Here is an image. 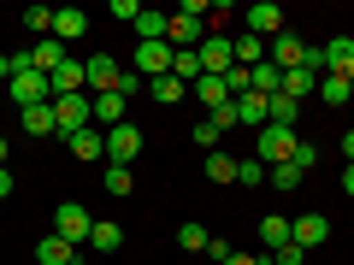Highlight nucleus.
<instances>
[{
  "instance_id": "obj_44",
  "label": "nucleus",
  "mask_w": 354,
  "mask_h": 265,
  "mask_svg": "<svg viewBox=\"0 0 354 265\" xmlns=\"http://www.w3.org/2000/svg\"><path fill=\"white\" fill-rule=\"evenodd\" d=\"M0 165H6V136H0Z\"/></svg>"
},
{
  "instance_id": "obj_26",
  "label": "nucleus",
  "mask_w": 354,
  "mask_h": 265,
  "mask_svg": "<svg viewBox=\"0 0 354 265\" xmlns=\"http://www.w3.org/2000/svg\"><path fill=\"white\" fill-rule=\"evenodd\" d=\"M207 177H213V183H236V159H230L225 148H213L207 153Z\"/></svg>"
},
{
  "instance_id": "obj_12",
  "label": "nucleus",
  "mask_w": 354,
  "mask_h": 265,
  "mask_svg": "<svg viewBox=\"0 0 354 265\" xmlns=\"http://www.w3.org/2000/svg\"><path fill=\"white\" fill-rule=\"evenodd\" d=\"M65 148H71V159H106V130H77V136H65Z\"/></svg>"
},
{
  "instance_id": "obj_4",
  "label": "nucleus",
  "mask_w": 354,
  "mask_h": 265,
  "mask_svg": "<svg viewBox=\"0 0 354 265\" xmlns=\"http://www.w3.org/2000/svg\"><path fill=\"white\" fill-rule=\"evenodd\" d=\"M295 141H301L295 130L266 124V130H260V153H254V159H260V165H290V159H295Z\"/></svg>"
},
{
  "instance_id": "obj_22",
  "label": "nucleus",
  "mask_w": 354,
  "mask_h": 265,
  "mask_svg": "<svg viewBox=\"0 0 354 265\" xmlns=\"http://www.w3.org/2000/svg\"><path fill=\"white\" fill-rule=\"evenodd\" d=\"M83 30H88L83 6H59V12H53V36H59V41H77Z\"/></svg>"
},
{
  "instance_id": "obj_31",
  "label": "nucleus",
  "mask_w": 354,
  "mask_h": 265,
  "mask_svg": "<svg viewBox=\"0 0 354 265\" xmlns=\"http://www.w3.org/2000/svg\"><path fill=\"white\" fill-rule=\"evenodd\" d=\"M207 242H213V236H207L201 224H177V248H183V253H207Z\"/></svg>"
},
{
  "instance_id": "obj_36",
  "label": "nucleus",
  "mask_w": 354,
  "mask_h": 265,
  "mask_svg": "<svg viewBox=\"0 0 354 265\" xmlns=\"http://www.w3.org/2000/svg\"><path fill=\"white\" fill-rule=\"evenodd\" d=\"M295 171H313V165H319V148H313V141H295Z\"/></svg>"
},
{
  "instance_id": "obj_43",
  "label": "nucleus",
  "mask_w": 354,
  "mask_h": 265,
  "mask_svg": "<svg viewBox=\"0 0 354 265\" xmlns=\"http://www.w3.org/2000/svg\"><path fill=\"white\" fill-rule=\"evenodd\" d=\"M342 189H348V195H354V165H348V171H342Z\"/></svg>"
},
{
  "instance_id": "obj_6",
  "label": "nucleus",
  "mask_w": 354,
  "mask_h": 265,
  "mask_svg": "<svg viewBox=\"0 0 354 265\" xmlns=\"http://www.w3.org/2000/svg\"><path fill=\"white\" fill-rule=\"evenodd\" d=\"M301 53H307V41H301V36H290V30H278V36H272V48H266V65L295 71V65H301Z\"/></svg>"
},
{
  "instance_id": "obj_20",
  "label": "nucleus",
  "mask_w": 354,
  "mask_h": 265,
  "mask_svg": "<svg viewBox=\"0 0 354 265\" xmlns=\"http://www.w3.org/2000/svg\"><path fill=\"white\" fill-rule=\"evenodd\" d=\"M195 101L207 106V112H218V106H230V88H225V77H201V83L189 88Z\"/></svg>"
},
{
  "instance_id": "obj_16",
  "label": "nucleus",
  "mask_w": 354,
  "mask_h": 265,
  "mask_svg": "<svg viewBox=\"0 0 354 265\" xmlns=\"http://www.w3.org/2000/svg\"><path fill=\"white\" fill-rule=\"evenodd\" d=\"M36 259L41 265H77V259H83V248H71V242H59V236H41L36 242Z\"/></svg>"
},
{
  "instance_id": "obj_15",
  "label": "nucleus",
  "mask_w": 354,
  "mask_h": 265,
  "mask_svg": "<svg viewBox=\"0 0 354 265\" xmlns=\"http://www.w3.org/2000/svg\"><path fill=\"white\" fill-rule=\"evenodd\" d=\"M266 118H272V101L266 95H236V124H254V130H266Z\"/></svg>"
},
{
  "instance_id": "obj_5",
  "label": "nucleus",
  "mask_w": 354,
  "mask_h": 265,
  "mask_svg": "<svg viewBox=\"0 0 354 265\" xmlns=\"http://www.w3.org/2000/svg\"><path fill=\"white\" fill-rule=\"evenodd\" d=\"M83 77H88V88H95V95H118V83H124V65H118L113 53H95V59L83 65Z\"/></svg>"
},
{
  "instance_id": "obj_17",
  "label": "nucleus",
  "mask_w": 354,
  "mask_h": 265,
  "mask_svg": "<svg viewBox=\"0 0 354 265\" xmlns=\"http://www.w3.org/2000/svg\"><path fill=\"white\" fill-rule=\"evenodd\" d=\"M130 101L124 95H95V124H106V130H118V124H130Z\"/></svg>"
},
{
  "instance_id": "obj_10",
  "label": "nucleus",
  "mask_w": 354,
  "mask_h": 265,
  "mask_svg": "<svg viewBox=\"0 0 354 265\" xmlns=\"http://www.w3.org/2000/svg\"><path fill=\"white\" fill-rule=\"evenodd\" d=\"M319 53H325V77H354V36H330Z\"/></svg>"
},
{
  "instance_id": "obj_38",
  "label": "nucleus",
  "mask_w": 354,
  "mask_h": 265,
  "mask_svg": "<svg viewBox=\"0 0 354 265\" xmlns=\"http://www.w3.org/2000/svg\"><path fill=\"white\" fill-rule=\"evenodd\" d=\"M307 259V248H295V242H290V248H278V253H272V265H301Z\"/></svg>"
},
{
  "instance_id": "obj_1",
  "label": "nucleus",
  "mask_w": 354,
  "mask_h": 265,
  "mask_svg": "<svg viewBox=\"0 0 354 265\" xmlns=\"http://www.w3.org/2000/svg\"><path fill=\"white\" fill-rule=\"evenodd\" d=\"M171 59H177L171 41H142V48L130 53V71H136L142 83H160V77H171Z\"/></svg>"
},
{
  "instance_id": "obj_24",
  "label": "nucleus",
  "mask_w": 354,
  "mask_h": 265,
  "mask_svg": "<svg viewBox=\"0 0 354 265\" xmlns=\"http://www.w3.org/2000/svg\"><path fill=\"white\" fill-rule=\"evenodd\" d=\"M130 30H136L142 41H165V30H171V18H165V12H142V18H136Z\"/></svg>"
},
{
  "instance_id": "obj_37",
  "label": "nucleus",
  "mask_w": 354,
  "mask_h": 265,
  "mask_svg": "<svg viewBox=\"0 0 354 265\" xmlns=\"http://www.w3.org/2000/svg\"><path fill=\"white\" fill-rule=\"evenodd\" d=\"M218 265H272V253H236V248H230Z\"/></svg>"
},
{
  "instance_id": "obj_41",
  "label": "nucleus",
  "mask_w": 354,
  "mask_h": 265,
  "mask_svg": "<svg viewBox=\"0 0 354 265\" xmlns=\"http://www.w3.org/2000/svg\"><path fill=\"white\" fill-rule=\"evenodd\" d=\"M6 195H12V171H6V165H0V201H6Z\"/></svg>"
},
{
  "instance_id": "obj_13",
  "label": "nucleus",
  "mask_w": 354,
  "mask_h": 265,
  "mask_svg": "<svg viewBox=\"0 0 354 265\" xmlns=\"http://www.w3.org/2000/svg\"><path fill=\"white\" fill-rule=\"evenodd\" d=\"M18 124H24V136H36V141L59 136V124H53V101H48V106H24V112H18Z\"/></svg>"
},
{
  "instance_id": "obj_32",
  "label": "nucleus",
  "mask_w": 354,
  "mask_h": 265,
  "mask_svg": "<svg viewBox=\"0 0 354 265\" xmlns=\"http://www.w3.org/2000/svg\"><path fill=\"white\" fill-rule=\"evenodd\" d=\"M24 30H30V36H53V6H30V12H24Z\"/></svg>"
},
{
  "instance_id": "obj_3",
  "label": "nucleus",
  "mask_w": 354,
  "mask_h": 265,
  "mask_svg": "<svg viewBox=\"0 0 354 265\" xmlns=\"http://www.w3.org/2000/svg\"><path fill=\"white\" fill-rule=\"evenodd\" d=\"M88 230H95V218H88V206H83V201H65V206H53V236H59V242L83 248V242H88Z\"/></svg>"
},
{
  "instance_id": "obj_8",
  "label": "nucleus",
  "mask_w": 354,
  "mask_h": 265,
  "mask_svg": "<svg viewBox=\"0 0 354 265\" xmlns=\"http://www.w3.org/2000/svg\"><path fill=\"white\" fill-rule=\"evenodd\" d=\"M290 236H295V248L313 253V248H325V242H330V224L319 213H301V218H290Z\"/></svg>"
},
{
  "instance_id": "obj_28",
  "label": "nucleus",
  "mask_w": 354,
  "mask_h": 265,
  "mask_svg": "<svg viewBox=\"0 0 354 265\" xmlns=\"http://www.w3.org/2000/svg\"><path fill=\"white\" fill-rule=\"evenodd\" d=\"M148 88H153V101H165V106L189 101V83H177V77H160V83H148Z\"/></svg>"
},
{
  "instance_id": "obj_2",
  "label": "nucleus",
  "mask_w": 354,
  "mask_h": 265,
  "mask_svg": "<svg viewBox=\"0 0 354 265\" xmlns=\"http://www.w3.org/2000/svg\"><path fill=\"white\" fill-rule=\"evenodd\" d=\"M88 118H95V95H53V124H59V141L77 136V130H88Z\"/></svg>"
},
{
  "instance_id": "obj_45",
  "label": "nucleus",
  "mask_w": 354,
  "mask_h": 265,
  "mask_svg": "<svg viewBox=\"0 0 354 265\" xmlns=\"http://www.w3.org/2000/svg\"><path fill=\"white\" fill-rule=\"evenodd\" d=\"M348 101H354V77H348Z\"/></svg>"
},
{
  "instance_id": "obj_18",
  "label": "nucleus",
  "mask_w": 354,
  "mask_h": 265,
  "mask_svg": "<svg viewBox=\"0 0 354 265\" xmlns=\"http://www.w3.org/2000/svg\"><path fill=\"white\" fill-rule=\"evenodd\" d=\"M260 242H266V253H278V248H290V218H283V213H266L260 218Z\"/></svg>"
},
{
  "instance_id": "obj_11",
  "label": "nucleus",
  "mask_w": 354,
  "mask_h": 265,
  "mask_svg": "<svg viewBox=\"0 0 354 265\" xmlns=\"http://www.w3.org/2000/svg\"><path fill=\"white\" fill-rule=\"evenodd\" d=\"M242 24H248V36H278V30H283V12H278V6H272V0H260V6H248V12H242Z\"/></svg>"
},
{
  "instance_id": "obj_29",
  "label": "nucleus",
  "mask_w": 354,
  "mask_h": 265,
  "mask_svg": "<svg viewBox=\"0 0 354 265\" xmlns=\"http://www.w3.org/2000/svg\"><path fill=\"white\" fill-rule=\"evenodd\" d=\"M319 101L325 106H348V77H319Z\"/></svg>"
},
{
  "instance_id": "obj_9",
  "label": "nucleus",
  "mask_w": 354,
  "mask_h": 265,
  "mask_svg": "<svg viewBox=\"0 0 354 265\" xmlns=\"http://www.w3.org/2000/svg\"><path fill=\"white\" fill-rule=\"evenodd\" d=\"M195 53H201V71H207V77H225L230 65H236V53H230V36H207Z\"/></svg>"
},
{
  "instance_id": "obj_14",
  "label": "nucleus",
  "mask_w": 354,
  "mask_h": 265,
  "mask_svg": "<svg viewBox=\"0 0 354 265\" xmlns=\"http://www.w3.org/2000/svg\"><path fill=\"white\" fill-rule=\"evenodd\" d=\"M165 41H171V48H201V41H207V24H201V18H183V12H177L171 30H165Z\"/></svg>"
},
{
  "instance_id": "obj_25",
  "label": "nucleus",
  "mask_w": 354,
  "mask_h": 265,
  "mask_svg": "<svg viewBox=\"0 0 354 265\" xmlns=\"http://www.w3.org/2000/svg\"><path fill=\"white\" fill-rule=\"evenodd\" d=\"M295 118H301V101H290V95H272V118H266V124L295 130Z\"/></svg>"
},
{
  "instance_id": "obj_35",
  "label": "nucleus",
  "mask_w": 354,
  "mask_h": 265,
  "mask_svg": "<svg viewBox=\"0 0 354 265\" xmlns=\"http://www.w3.org/2000/svg\"><path fill=\"white\" fill-rule=\"evenodd\" d=\"M218 136H225V130H218L213 118H201V124H195V148H207V153H213V148H218Z\"/></svg>"
},
{
  "instance_id": "obj_40",
  "label": "nucleus",
  "mask_w": 354,
  "mask_h": 265,
  "mask_svg": "<svg viewBox=\"0 0 354 265\" xmlns=\"http://www.w3.org/2000/svg\"><path fill=\"white\" fill-rule=\"evenodd\" d=\"M0 83H12V53H0Z\"/></svg>"
},
{
  "instance_id": "obj_21",
  "label": "nucleus",
  "mask_w": 354,
  "mask_h": 265,
  "mask_svg": "<svg viewBox=\"0 0 354 265\" xmlns=\"http://www.w3.org/2000/svg\"><path fill=\"white\" fill-rule=\"evenodd\" d=\"M278 95H290V101H307V95H319V77H313V71H301V65H295V71H283Z\"/></svg>"
},
{
  "instance_id": "obj_27",
  "label": "nucleus",
  "mask_w": 354,
  "mask_h": 265,
  "mask_svg": "<svg viewBox=\"0 0 354 265\" xmlns=\"http://www.w3.org/2000/svg\"><path fill=\"white\" fill-rule=\"evenodd\" d=\"M118 242H124L118 224H95V230H88V248H95V253H118Z\"/></svg>"
},
{
  "instance_id": "obj_39",
  "label": "nucleus",
  "mask_w": 354,
  "mask_h": 265,
  "mask_svg": "<svg viewBox=\"0 0 354 265\" xmlns=\"http://www.w3.org/2000/svg\"><path fill=\"white\" fill-rule=\"evenodd\" d=\"M113 18H124V24H136V18H142V6H136V0H113Z\"/></svg>"
},
{
  "instance_id": "obj_30",
  "label": "nucleus",
  "mask_w": 354,
  "mask_h": 265,
  "mask_svg": "<svg viewBox=\"0 0 354 265\" xmlns=\"http://www.w3.org/2000/svg\"><path fill=\"white\" fill-rule=\"evenodd\" d=\"M266 177H272V189H278V195H290V189H301L307 171H295V165H266Z\"/></svg>"
},
{
  "instance_id": "obj_33",
  "label": "nucleus",
  "mask_w": 354,
  "mask_h": 265,
  "mask_svg": "<svg viewBox=\"0 0 354 265\" xmlns=\"http://www.w3.org/2000/svg\"><path fill=\"white\" fill-rule=\"evenodd\" d=\"M130 189H136L130 165H106V195H130Z\"/></svg>"
},
{
  "instance_id": "obj_7",
  "label": "nucleus",
  "mask_w": 354,
  "mask_h": 265,
  "mask_svg": "<svg viewBox=\"0 0 354 265\" xmlns=\"http://www.w3.org/2000/svg\"><path fill=\"white\" fill-rule=\"evenodd\" d=\"M136 153H142V130H136V124L106 130V159H113V165H130Z\"/></svg>"
},
{
  "instance_id": "obj_34",
  "label": "nucleus",
  "mask_w": 354,
  "mask_h": 265,
  "mask_svg": "<svg viewBox=\"0 0 354 265\" xmlns=\"http://www.w3.org/2000/svg\"><path fill=\"white\" fill-rule=\"evenodd\" d=\"M236 183H242V189L266 183V165H260V159H236Z\"/></svg>"
},
{
  "instance_id": "obj_19",
  "label": "nucleus",
  "mask_w": 354,
  "mask_h": 265,
  "mask_svg": "<svg viewBox=\"0 0 354 265\" xmlns=\"http://www.w3.org/2000/svg\"><path fill=\"white\" fill-rule=\"evenodd\" d=\"M30 53H36V71H41V77H53V71L65 65V41H59V36H41Z\"/></svg>"
},
{
  "instance_id": "obj_23",
  "label": "nucleus",
  "mask_w": 354,
  "mask_h": 265,
  "mask_svg": "<svg viewBox=\"0 0 354 265\" xmlns=\"http://www.w3.org/2000/svg\"><path fill=\"white\" fill-rule=\"evenodd\" d=\"M230 53H236V65H242V71H248V65H260V59H266V41L242 30V36H230Z\"/></svg>"
},
{
  "instance_id": "obj_42",
  "label": "nucleus",
  "mask_w": 354,
  "mask_h": 265,
  "mask_svg": "<svg viewBox=\"0 0 354 265\" xmlns=\"http://www.w3.org/2000/svg\"><path fill=\"white\" fill-rule=\"evenodd\" d=\"M342 159L354 165V130H348V136H342Z\"/></svg>"
}]
</instances>
